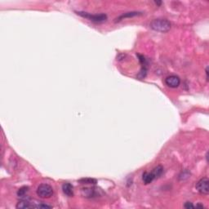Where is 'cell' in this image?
<instances>
[{
    "mask_svg": "<svg viewBox=\"0 0 209 209\" xmlns=\"http://www.w3.org/2000/svg\"><path fill=\"white\" fill-rule=\"evenodd\" d=\"M150 28L152 30L162 33H165L170 30L171 29V23L166 19H155L152 21L150 23Z\"/></svg>",
    "mask_w": 209,
    "mask_h": 209,
    "instance_id": "cell-1",
    "label": "cell"
},
{
    "mask_svg": "<svg viewBox=\"0 0 209 209\" xmlns=\"http://www.w3.org/2000/svg\"><path fill=\"white\" fill-rule=\"evenodd\" d=\"M78 15L83 16L84 18L88 19L89 21L93 22H96V23H101V22H104L106 21L107 19V16L105 14H96V15H92L91 13H84V12H78Z\"/></svg>",
    "mask_w": 209,
    "mask_h": 209,
    "instance_id": "cell-2",
    "label": "cell"
},
{
    "mask_svg": "<svg viewBox=\"0 0 209 209\" xmlns=\"http://www.w3.org/2000/svg\"><path fill=\"white\" fill-rule=\"evenodd\" d=\"M37 194L43 199L50 198L53 194V189L49 185L41 184L37 189Z\"/></svg>",
    "mask_w": 209,
    "mask_h": 209,
    "instance_id": "cell-3",
    "label": "cell"
},
{
    "mask_svg": "<svg viewBox=\"0 0 209 209\" xmlns=\"http://www.w3.org/2000/svg\"><path fill=\"white\" fill-rule=\"evenodd\" d=\"M197 191L202 194H208L209 193V181L207 177L200 179L199 182H197L196 185Z\"/></svg>",
    "mask_w": 209,
    "mask_h": 209,
    "instance_id": "cell-4",
    "label": "cell"
},
{
    "mask_svg": "<svg viewBox=\"0 0 209 209\" xmlns=\"http://www.w3.org/2000/svg\"><path fill=\"white\" fill-rule=\"evenodd\" d=\"M165 83L170 87H177L181 83V79L176 75H170L165 79Z\"/></svg>",
    "mask_w": 209,
    "mask_h": 209,
    "instance_id": "cell-5",
    "label": "cell"
},
{
    "mask_svg": "<svg viewBox=\"0 0 209 209\" xmlns=\"http://www.w3.org/2000/svg\"><path fill=\"white\" fill-rule=\"evenodd\" d=\"M32 208L30 200L26 199V198H22L19 201L17 204H16V208L18 209H24V208Z\"/></svg>",
    "mask_w": 209,
    "mask_h": 209,
    "instance_id": "cell-6",
    "label": "cell"
},
{
    "mask_svg": "<svg viewBox=\"0 0 209 209\" xmlns=\"http://www.w3.org/2000/svg\"><path fill=\"white\" fill-rule=\"evenodd\" d=\"M62 190L68 197H72L74 195V188L70 183H64L62 185Z\"/></svg>",
    "mask_w": 209,
    "mask_h": 209,
    "instance_id": "cell-7",
    "label": "cell"
},
{
    "mask_svg": "<svg viewBox=\"0 0 209 209\" xmlns=\"http://www.w3.org/2000/svg\"><path fill=\"white\" fill-rule=\"evenodd\" d=\"M142 180L145 185H148L151 183L154 180V177L151 172H145L142 176Z\"/></svg>",
    "mask_w": 209,
    "mask_h": 209,
    "instance_id": "cell-8",
    "label": "cell"
},
{
    "mask_svg": "<svg viewBox=\"0 0 209 209\" xmlns=\"http://www.w3.org/2000/svg\"><path fill=\"white\" fill-rule=\"evenodd\" d=\"M163 167L159 165V166H157L156 167H154V169L152 170L151 173L153 174L154 179H155V178H159L160 176L163 174Z\"/></svg>",
    "mask_w": 209,
    "mask_h": 209,
    "instance_id": "cell-9",
    "label": "cell"
},
{
    "mask_svg": "<svg viewBox=\"0 0 209 209\" xmlns=\"http://www.w3.org/2000/svg\"><path fill=\"white\" fill-rule=\"evenodd\" d=\"M140 15V13H137V12H131V13H127L123 15L120 16L119 18H117V21H119L122 19L127 18V17H132V16H136Z\"/></svg>",
    "mask_w": 209,
    "mask_h": 209,
    "instance_id": "cell-10",
    "label": "cell"
},
{
    "mask_svg": "<svg viewBox=\"0 0 209 209\" xmlns=\"http://www.w3.org/2000/svg\"><path fill=\"white\" fill-rule=\"evenodd\" d=\"M28 191H29V188L26 187V186H23V187H21V189H19V190L17 191V195H18L21 199L25 198Z\"/></svg>",
    "mask_w": 209,
    "mask_h": 209,
    "instance_id": "cell-11",
    "label": "cell"
},
{
    "mask_svg": "<svg viewBox=\"0 0 209 209\" xmlns=\"http://www.w3.org/2000/svg\"><path fill=\"white\" fill-rule=\"evenodd\" d=\"M79 182H81L82 184H96V181L95 179L92 178H83L79 180Z\"/></svg>",
    "mask_w": 209,
    "mask_h": 209,
    "instance_id": "cell-12",
    "label": "cell"
},
{
    "mask_svg": "<svg viewBox=\"0 0 209 209\" xmlns=\"http://www.w3.org/2000/svg\"><path fill=\"white\" fill-rule=\"evenodd\" d=\"M83 190L85 192L83 194L84 197L89 198V197H92L94 195V190L93 189H83Z\"/></svg>",
    "mask_w": 209,
    "mask_h": 209,
    "instance_id": "cell-13",
    "label": "cell"
},
{
    "mask_svg": "<svg viewBox=\"0 0 209 209\" xmlns=\"http://www.w3.org/2000/svg\"><path fill=\"white\" fill-rule=\"evenodd\" d=\"M33 208H51L52 207L47 205V204H45V203H40L39 204H35V205H33Z\"/></svg>",
    "mask_w": 209,
    "mask_h": 209,
    "instance_id": "cell-14",
    "label": "cell"
},
{
    "mask_svg": "<svg viewBox=\"0 0 209 209\" xmlns=\"http://www.w3.org/2000/svg\"><path fill=\"white\" fill-rule=\"evenodd\" d=\"M184 207L185 208H194V206L192 204V203H190V202H187V203H185Z\"/></svg>",
    "mask_w": 209,
    "mask_h": 209,
    "instance_id": "cell-15",
    "label": "cell"
}]
</instances>
